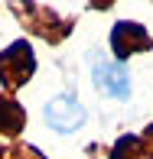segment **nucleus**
<instances>
[{"label": "nucleus", "instance_id": "1", "mask_svg": "<svg viewBox=\"0 0 153 159\" xmlns=\"http://www.w3.org/2000/svg\"><path fill=\"white\" fill-rule=\"evenodd\" d=\"M36 71V52L26 39H17L13 46H7L0 52V84L10 91L23 88Z\"/></svg>", "mask_w": 153, "mask_h": 159}, {"label": "nucleus", "instance_id": "2", "mask_svg": "<svg viewBox=\"0 0 153 159\" xmlns=\"http://www.w3.org/2000/svg\"><path fill=\"white\" fill-rule=\"evenodd\" d=\"M17 10H23V13H26L23 23L30 26L36 36H42L46 42H62L65 36L72 33V23H69V20L55 16V13L49 10V7H42V3H20Z\"/></svg>", "mask_w": 153, "mask_h": 159}, {"label": "nucleus", "instance_id": "3", "mask_svg": "<svg viewBox=\"0 0 153 159\" xmlns=\"http://www.w3.org/2000/svg\"><path fill=\"white\" fill-rule=\"evenodd\" d=\"M150 46H153V39H150V33L143 30L140 23H134V20L114 23V30H111V52H114L117 62L130 59V55H137V52H147Z\"/></svg>", "mask_w": 153, "mask_h": 159}, {"label": "nucleus", "instance_id": "4", "mask_svg": "<svg viewBox=\"0 0 153 159\" xmlns=\"http://www.w3.org/2000/svg\"><path fill=\"white\" fill-rule=\"evenodd\" d=\"M91 81L98 91H104L108 98H117V101H127L130 98V75L124 71L121 62H108V59H91Z\"/></svg>", "mask_w": 153, "mask_h": 159}, {"label": "nucleus", "instance_id": "5", "mask_svg": "<svg viewBox=\"0 0 153 159\" xmlns=\"http://www.w3.org/2000/svg\"><path fill=\"white\" fill-rule=\"evenodd\" d=\"M85 117H88L85 107L72 94H59V98H52L46 104V124L52 130H59V133H75V130L85 124Z\"/></svg>", "mask_w": 153, "mask_h": 159}, {"label": "nucleus", "instance_id": "6", "mask_svg": "<svg viewBox=\"0 0 153 159\" xmlns=\"http://www.w3.org/2000/svg\"><path fill=\"white\" fill-rule=\"evenodd\" d=\"M26 124V111L13 98L0 94V136H17Z\"/></svg>", "mask_w": 153, "mask_h": 159}, {"label": "nucleus", "instance_id": "7", "mask_svg": "<svg viewBox=\"0 0 153 159\" xmlns=\"http://www.w3.org/2000/svg\"><path fill=\"white\" fill-rule=\"evenodd\" d=\"M143 156H147V140L134 136V133L121 136L114 143V149H111V159H143Z\"/></svg>", "mask_w": 153, "mask_h": 159}, {"label": "nucleus", "instance_id": "8", "mask_svg": "<svg viewBox=\"0 0 153 159\" xmlns=\"http://www.w3.org/2000/svg\"><path fill=\"white\" fill-rule=\"evenodd\" d=\"M0 159H46L36 146H13V149H0Z\"/></svg>", "mask_w": 153, "mask_h": 159}, {"label": "nucleus", "instance_id": "9", "mask_svg": "<svg viewBox=\"0 0 153 159\" xmlns=\"http://www.w3.org/2000/svg\"><path fill=\"white\" fill-rule=\"evenodd\" d=\"M143 140H147V156H153V124L147 127V136H143Z\"/></svg>", "mask_w": 153, "mask_h": 159}]
</instances>
